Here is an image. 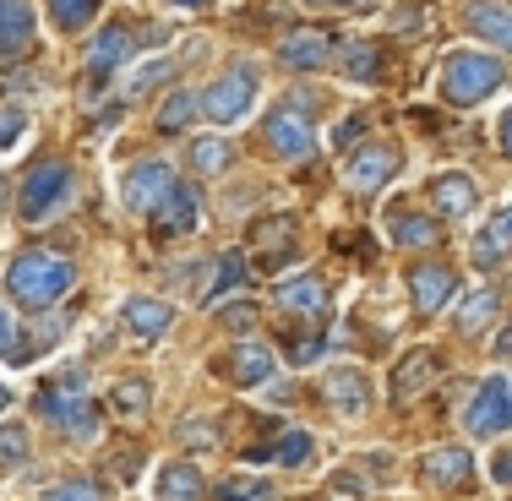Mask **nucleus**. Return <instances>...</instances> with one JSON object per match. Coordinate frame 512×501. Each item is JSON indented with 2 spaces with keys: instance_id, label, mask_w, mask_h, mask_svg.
I'll list each match as a JSON object with an SVG mask.
<instances>
[{
  "instance_id": "09e8293b",
  "label": "nucleus",
  "mask_w": 512,
  "mask_h": 501,
  "mask_svg": "<svg viewBox=\"0 0 512 501\" xmlns=\"http://www.w3.org/2000/svg\"><path fill=\"white\" fill-rule=\"evenodd\" d=\"M496 354H512V327H507L502 338H496Z\"/></svg>"
},
{
  "instance_id": "9b49d317",
  "label": "nucleus",
  "mask_w": 512,
  "mask_h": 501,
  "mask_svg": "<svg viewBox=\"0 0 512 501\" xmlns=\"http://www.w3.org/2000/svg\"><path fill=\"white\" fill-rule=\"evenodd\" d=\"M175 186V169L169 164H158V158H148V164H137V169H126V186H120V197H126L131 213H153L158 197Z\"/></svg>"
},
{
  "instance_id": "4be33fe9",
  "label": "nucleus",
  "mask_w": 512,
  "mask_h": 501,
  "mask_svg": "<svg viewBox=\"0 0 512 501\" xmlns=\"http://www.w3.org/2000/svg\"><path fill=\"white\" fill-rule=\"evenodd\" d=\"M474 197H480V191H474V180L458 175V169H453V175H436L431 180V207L442 218H463L474 207Z\"/></svg>"
},
{
  "instance_id": "f257e3e1",
  "label": "nucleus",
  "mask_w": 512,
  "mask_h": 501,
  "mask_svg": "<svg viewBox=\"0 0 512 501\" xmlns=\"http://www.w3.org/2000/svg\"><path fill=\"white\" fill-rule=\"evenodd\" d=\"M77 284V267L60 251H22L6 273V295L22 305V311H50L55 300H66V289Z\"/></svg>"
},
{
  "instance_id": "9d476101",
  "label": "nucleus",
  "mask_w": 512,
  "mask_h": 501,
  "mask_svg": "<svg viewBox=\"0 0 512 501\" xmlns=\"http://www.w3.org/2000/svg\"><path fill=\"white\" fill-rule=\"evenodd\" d=\"M398 169H404V153H398V148L365 142V148H355V158H349V186H355V191H382Z\"/></svg>"
},
{
  "instance_id": "7ed1b4c3",
  "label": "nucleus",
  "mask_w": 512,
  "mask_h": 501,
  "mask_svg": "<svg viewBox=\"0 0 512 501\" xmlns=\"http://www.w3.org/2000/svg\"><path fill=\"white\" fill-rule=\"evenodd\" d=\"M82 387H88V371H66V376H55V382H44L39 387V414L71 436H93L99 420H93V403Z\"/></svg>"
},
{
  "instance_id": "7c9ffc66",
  "label": "nucleus",
  "mask_w": 512,
  "mask_h": 501,
  "mask_svg": "<svg viewBox=\"0 0 512 501\" xmlns=\"http://www.w3.org/2000/svg\"><path fill=\"white\" fill-rule=\"evenodd\" d=\"M191 169H197V175H224V169H229V142L224 137L191 142Z\"/></svg>"
},
{
  "instance_id": "f03ea898",
  "label": "nucleus",
  "mask_w": 512,
  "mask_h": 501,
  "mask_svg": "<svg viewBox=\"0 0 512 501\" xmlns=\"http://www.w3.org/2000/svg\"><path fill=\"white\" fill-rule=\"evenodd\" d=\"M502 82H507V66L496 55H480V50H453L442 66V93H447V104H458V109L491 99Z\"/></svg>"
},
{
  "instance_id": "c756f323",
  "label": "nucleus",
  "mask_w": 512,
  "mask_h": 501,
  "mask_svg": "<svg viewBox=\"0 0 512 501\" xmlns=\"http://www.w3.org/2000/svg\"><path fill=\"white\" fill-rule=\"evenodd\" d=\"M496 311H502V295H496V289H480L474 300H463V311H458V333H485V327L496 322Z\"/></svg>"
},
{
  "instance_id": "1a4fd4ad",
  "label": "nucleus",
  "mask_w": 512,
  "mask_h": 501,
  "mask_svg": "<svg viewBox=\"0 0 512 501\" xmlns=\"http://www.w3.org/2000/svg\"><path fill=\"white\" fill-rule=\"evenodd\" d=\"M197 218H202V197H197V186H180V180L153 207V229L164 240L169 235H191V229H197Z\"/></svg>"
},
{
  "instance_id": "6ab92c4d",
  "label": "nucleus",
  "mask_w": 512,
  "mask_h": 501,
  "mask_svg": "<svg viewBox=\"0 0 512 501\" xmlns=\"http://www.w3.org/2000/svg\"><path fill=\"white\" fill-rule=\"evenodd\" d=\"M278 305L295 316H322L327 311V284L316 273H300V278H284L278 284Z\"/></svg>"
},
{
  "instance_id": "a19ab883",
  "label": "nucleus",
  "mask_w": 512,
  "mask_h": 501,
  "mask_svg": "<svg viewBox=\"0 0 512 501\" xmlns=\"http://www.w3.org/2000/svg\"><path fill=\"white\" fill-rule=\"evenodd\" d=\"M251 322H256V305H229L224 311V327H235V333H246Z\"/></svg>"
},
{
  "instance_id": "8fccbe9b",
  "label": "nucleus",
  "mask_w": 512,
  "mask_h": 501,
  "mask_svg": "<svg viewBox=\"0 0 512 501\" xmlns=\"http://www.w3.org/2000/svg\"><path fill=\"white\" fill-rule=\"evenodd\" d=\"M169 6H186V11H197V6H207V0H169Z\"/></svg>"
},
{
  "instance_id": "ddd939ff",
  "label": "nucleus",
  "mask_w": 512,
  "mask_h": 501,
  "mask_svg": "<svg viewBox=\"0 0 512 501\" xmlns=\"http://www.w3.org/2000/svg\"><path fill=\"white\" fill-rule=\"evenodd\" d=\"M442 376V354L436 349H409L393 371V403H414L420 393H431V382Z\"/></svg>"
},
{
  "instance_id": "bb28decb",
  "label": "nucleus",
  "mask_w": 512,
  "mask_h": 501,
  "mask_svg": "<svg viewBox=\"0 0 512 501\" xmlns=\"http://www.w3.org/2000/svg\"><path fill=\"white\" fill-rule=\"evenodd\" d=\"M246 284V256L240 251H224L213 262V278H207V289H202V305H213V300H224L229 289H240Z\"/></svg>"
},
{
  "instance_id": "0eeeda50",
  "label": "nucleus",
  "mask_w": 512,
  "mask_h": 501,
  "mask_svg": "<svg viewBox=\"0 0 512 501\" xmlns=\"http://www.w3.org/2000/svg\"><path fill=\"white\" fill-rule=\"evenodd\" d=\"M463 431L469 436H502L512 431V382L507 376H485L474 387L469 409H463Z\"/></svg>"
},
{
  "instance_id": "2eb2a0df",
  "label": "nucleus",
  "mask_w": 512,
  "mask_h": 501,
  "mask_svg": "<svg viewBox=\"0 0 512 501\" xmlns=\"http://www.w3.org/2000/svg\"><path fill=\"white\" fill-rule=\"evenodd\" d=\"M333 50H338L333 33H322V28H295V33H284V39H278V60H284V66H295V71L327 66Z\"/></svg>"
},
{
  "instance_id": "5701e85b",
  "label": "nucleus",
  "mask_w": 512,
  "mask_h": 501,
  "mask_svg": "<svg viewBox=\"0 0 512 501\" xmlns=\"http://www.w3.org/2000/svg\"><path fill=\"white\" fill-rule=\"evenodd\" d=\"M126 327L137 338H164L169 327H175V311H169L164 300H148V295H131L126 300Z\"/></svg>"
},
{
  "instance_id": "37998d69",
  "label": "nucleus",
  "mask_w": 512,
  "mask_h": 501,
  "mask_svg": "<svg viewBox=\"0 0 512 501\" xmlns=\"http://www.w3.org/2000/svg\"><path fill=\"white\" fill-rule=\"evenodd\" d=\"M0 349H6L11 360H17V349H22V344H17V327H11V316H6V311H0Z\"/></svg>"
},
{
  "instance_id": "603ef678",
  "label": "nucleus",
  "mask_w": 512,
  "mask_h": 501,
  "mask_svg": "<svg viewBox=\"0 0 512 501\" xmlns=\"http://www.w3.org/2000/svg\"><path fill=\"white\" fill-rule=\"evenodd\" d=\"M311 6H338V0H311Z\"/></svg>"
},
{
  "instance_id": "3c124183",
  "label": "nucleus",
  "mask_w": 512,
  "mask_h": 501,
  "mask_svg": "<svg viewBox=\"0 0 512 501\" xmlns=\"http://www.w3.org/2000/svg\"><path fill=\"white\" fill-rule=\"evenodd\" d=\"M0 409H11V393H6V387H0Z\"/></svg>"
},
{
  "instance_id": "de8ad7c7",
  "label": "nucleus",
  "mask_w": 512,
  "mask_h": 501,
  "mask_svg": "<svg viewBox=\"0 0 512 501\" xmlns=\"http://www.w3.org/2000/svg\"><path fill=\"white\" fill-rule=\"evenodd\" d=\"M502 153L512 158V109H507V115H502Z\"/></svg>"
},
{
  "instance_id": "c9c22d12",
  "label": "nucleus",
  "mask_w": 512,
  "mask_h": 501,
  "mask_svg": "<svg viewBox=\"0 0 512 501\" xmlns=\"http://www.w3.org/2000/svg\"><path fill=\"white\" fill-rule=\"evenodd\" d=\"M93 11H99V0H50V17L60 22V28H82Z\"/></svg>"
},
{
  "instance_id": "5fc2aeb1",
  "label": "nucleus",
  "mask_w": 512,
  "mask_h": 501,
  "mask_svg": "<svg viewBox=\"0 0 512 501\" xmlns=\"http://www.w3.org/2000/svg\"><path fill=\"white\" fill-rule=\"evenodd\" d=\"M338 6H349V0H338Z\"/></svg>"
},
{
  "instance_id": "423d86ee",
  "label": "nucleus",
  "mask_w": 512,
  "mask_h": 501,
  "mask_svg": "<svg viewBox=\"0 0 512 501\" xmlns=\"http://www.w3.org/2000/svg\"><path fill=\"white\" fill-rule=\"evenodd\" d=\"M251 104H256V66H251V60L229 66L224 77H213V88L202 93V115L218 120V126H235Z\"/></svg>"
},
{
  "instance_id": "e433bc0d",
  "label": "nucleus",
  "mask_w": 512,
  "mask_h": 501,
  "mask_svg": "<svg viewBox=\"0 0 512 501\" xmlns=\"http://www.w3.org/2000/svg\"><path fill=\"white\" fill-rule=\"evenodd\" d=\"M169 71H175V60H148V66H142L137 77L126 82V99H142V93H148V88H158V82H164Z\"/></svg>"
},
{
  "instance_id": "4468645a",
  "label": "nucleus",
  "mask_w": 512,
  "mask_h": 501,
  "mask_svg": "<svg viewBox=\"0 0 512 501\" xmlns=\"http://www.w3.org/2000/svg\"><path fill=\"white\" fill-rule=\"evenodd\" d=\"M131 50H137V33H131L126 22H109V28L93 33V44H88V71H93V82H104L109 71L126 66Z\"/></svg>"
},
{
  "instance_id": "a211bd4d",
  "label": "nucleus",
  "mask_w": 512,
  "mask_h": 501,
  "mask_svg": "<svg viewBox=\"0 0 512 501\" xmlns=\"http://www.w3.org/2000/svg\"><path fill=\"white\" fill-rule=\"evenodd\" d=\"M507 251H512V207H502V213L480 229V240H474V267L491 273V267L507 262Z\"/></svg>"
},
{
  "instance_id": "79ce46f5",
  "label": "nucleus",
  "mask_w": 512,
  "mask_h": 501,
  "mask_svg": "<svg viewBox=\"0 0 512 501\" xmlns=\"http://www.w3.org/2000/svg\"><path fill=\"white\" fill-rule=\"evenodd\" d=\"M137 469H142V452H115V474H120V480H137Z\"/></svg>"
},
{
  "instance_id": "f704fd0d",
  "label": "nucleus",
  "mask_w": 512,
  "mask_h": 501,
  "mask_svg": "<svg viewBox=\"0 0 512 501\" xmlns=\"http://www.w3.org/2000/svg\"><path fill=\"white\" fill-rule=\"evenodd\" d=\"M109 403H115L120 414H148V403H153V387H148V382H120L115 393H109Z\"/></svg>"
},
{
  "instance_id": "2f4dec72",
  "label": "nucleus",
  "mask_w": 512,
  "mask_h": 501,
  "mask_svg": "<svg viewBox=\"0 0 512 501\" xmlns=\"http://www.w3.org/2000/svg\"><path fill=\"white\" fill-rule=\"evenodd\" d=\"M393 240H398V246H431V240H436V218L431 213H398L393 218Z\"/></svg>"
},
{
  "instance_id": "412c9836",
  "label": "nucleus",
  "mask_w": 512,
  "mask_h": 501,
  "mask_svg": "<svg viewBox=\"0 0 512 501\" xmlns=\"http://www.w3.org/2000/svg\"><path fill=\"white\" fill-rule=\"evenodd\" d=\"M33 44V6L28 0H0V60L22 55Z\"/></svg>"
},
{
  "instance_id": "f3484780",
  "label": "nucleus",
  "mask_w": 512,
  "mask_h": 501,
  "mask_svg": "<svg viewBox=\"0 0 512 501\" xmlns=\"http://www.w3.org/2000/svg\"><path fill=\"white\" fill-rule=\"evenodd\" d=\"M469 28L512 55V6L507 0H469Z\"/></svg>"
},
{
  "instance_id": "473e14b6",
  "label": "nucleus",
  "mask_w": 512,
  "mask_h": 501,
  "mask_svg": "<svg viewBox=\"0 0 512 501\" xmlns=\"http://www.w3.org/2000/svg\"><path fill=\"white\" fill-rule=\"evenodd\" d=\"M22 463H28V431L22 425H0V480L17 474Z\"/></svg>"
},
{
  "instance_id": "ea45409f",
  "label": "nucleus",
  "mask_w": 512,
  "mask_h": 501,
  "mask_svg": "<svg viewBox=\"0 0 512 501\" xmlns=\"http://www.w3.org/2000/svg\"><path fill=\"white\" fill-rule=\"evenodd\" d=\"M316 354H322V338H316V333H306V338H289V360H295V365H311Z\"/></svg>"
},
{
  "instance_id": "72a5a7b5",
  "label": "nucleus",
  "mask_w": 512,
  "mask_h": 501,
  "mask_svg": "<svg viewBox=\"0 0 512 501\" xmlns=\"http://www.w3.org/2000/svg\"><path fill=\"white\" fill-rule=\"evenodd\" d=\"M213 501H267V485H256L251 474H229L213 485Z\"/></svg>"
},
{
  "instance_id": "dca6fc26",
  "label": "nucleus",
  "mask_w": 512,
  "mask_h": 501,
  "mask_svg": "<svg viewBox=\"0 0 512 501\" xmlns=\"http://www.w3.org/2000/svg\"><path fill=\"white\" fill-rule=\"evenodd\" d=\"M409 295H414V311L420 316H436L447 300H453V273L442 262H425L409 273Z\"/></svg>"
},
{
  "instance_id": "a878e982",
  "label": "nucleus",
  "mask_w": 512,
  "mask_h": 501,
  "mask_svg": "<svg viewBox=\"0 0 512 501\" xmlns=\"http://www.w3.org/2000/svg\"><path fill=\"white\" fill-rule=\"evenodd\" d=\"M202 474L197 463H169L164 474H158V501H202Z\"/></svg>"
},
{
  "instance_id": "aec40b11",
  "label": "nucleus",
  "mask_w": 512,
  "mask_h": 501,
  "mask_svg": "<svg viewBox=\"0 0 512 501\" xmlns=\"http://www.w3.org/2000/svg\"><path fill=\"white\" fill-rule=\"evenodd\" d=\"M322 398L333 403V409H344V414H365L371 409V382H365L360 371H327Z\"/></svg>"
},
{
  "instance_id": "6e6552de",
  "label": "nucleus",
  "mask_w": 512,
  "mask_h": 501,
  "mask_svg": "<svg viewBox=\"0 0 512 501\" xmlns=\"http://www.w3.org/2000/svg\"><path fill=\"white\" fill-rule=\"evenodd\" d=\"M295 235H300V218L295 213H273V218H256L251 224V251H256V267L262 273H278L295 251Z\"/></svg>"
},
{
  "instance_id": "cd10ccee",
  "label": "nucleus",
  "mask_w": 512,
  "mask_h": 501,
  "mask_svg": "<svg viewBox=\"0 0 512 501\" xmlns=\"http://www.w3.org/2000/svg\"><path fill=\"white\" fill-rule=\"evenodd\" d=\"M382 44H344V77L349 82H382Z\"/></svg>"
},
{
  "instance_id": "b1692460",
  "label": "nucleus",
  "mask_w": 512,
  "mask_h": 501,
  "mask_svg": "<svg viewBox=\"0 0 512 501\" xmlns=\"http://www.w3.org/2000/svg\"><path fill=\"white\" fill-rule=\"evenodd\" d=\"M316 452V442H311V431H278V442H267V447H251V463H306Z\"/></svg>"
},
{
  "instance_id": "393cba45",
  "label": "nucleus",
  "mask_w": 512,
  "mask_h": 501,
  "mask_svg": "<svg viewBox=\"0 0 512 501\" xmlns=\"http://www.w3.org/2000/svg\"><path fill=\"white\" fill-rule=\"evenodd\" d=\"M474 474V458L463 447H436L431 458H425V480L431 485H463Z\"/></svg>"
},
{
  "instance_id": "c03bdc74",
  "label": "nucleus",
  "mask_w": 512,
  "mask_h": 501,
  "mask_svg": "<svg viewBox=\"0 0 512 501\" xmlns=\"http://www.w3.org/2000/svg\"><path fill=\"white\" fill-rule=\"evenodd\" d=\"M420 17H425L420 6H404V11L393 17V28H398V33H414V28H420Z\"/></svg>"
},
{
  "instance_id": "864d4df0",
  "label": "nucleus",
  "mask_w": 512,
  "mask_h": 501,
  "mask_svg": "<svg viewBox=\"0 0 512 501\" xmlns=\"http://www.w3.org/2000/svg\"><path fill=\"white\" fill-rule=\"evenodd\" d=\"M0 207H6V180H0Z\"/></svg>"
},
{
  "instance_id": "20e7f679",
  "label": "nucleus",
  "mask_w": 512,
  "mask_h": 501,
  "mask_svg": "<svg viewBox=\"0 0 512 501\" xmlns=\"http://www.w3.org/2000/svg\"><path fill=\"white\" fill-rule=\"evenodd\" d=\"M77 191V175H71V164H60V158H44L39 169H33L28 180H22V197H17V213L28 218V224H44V218H55L66 197Z\"/></svg>"
},
{
  "instance_id": "a18cd8bd",
  "label": "nucleus",
  "mask_w": 512,
  "mask_h": 501,
  "mask_svg": "<svg viewBox=\"0 0 512 501\" xmlns=\"http://www.w3.org/2000/svg\"><path fill=\"white\" fill-rule=\"evenodd\" d=\"M491 474H496V485H512V447H507V452H496Z\"/></svg>"
},
{
  "instance_id": "f8f14e48",
  "label": "nucleus",
  "mask_w": 512,
  "mask_h": 501,
  "mask_svg": "<svg viewBox=\"0 0 512 501\" xmlns=\"http://www.w3.org/2000/svg\"><path fill=\"white\" fill-rule=\"evenodd\" d=\"M218 371H224V382H235V387H262L267 376H273V349L256 344V338H240V344L218 360Z\"/></svg>"
},
{
  "instance_id": "49530a36",
  "label": "nucleus",
  "mask_w": 512,
  "mask_h": 501,
  "mask_svg": "<svg viewBox=\"0 0 512 501\" xmlns=\"http://www.w3.org/2000/svg\"><path fill=\"white\" fill-rule=\"evenodd\" d=\"M333 137H338V148H349V142H360V120H349V126H338Z\"/></svg>"
},
{
  "instance_id": "c85d7f7f",
  "label": "nucleus",
  "mask_w": 512,
  "mask_h": 501,
  "mask_svg": "<svg viewBox=\"0 0 512 501\" xmlns=\"http://www.w3.org/2000/svg\"><path fill=\"white\" fill-rule=\"evenodd\" d=\"M197 104H202V99H197V93H186V88H180V93H169V99L158 104V131H164V137H169V131H186L191 120L202 115Z\"/></svg>"
},
{
  "instance_id": "39448f33",
  "label": "nucleus",
  "mask_w": 512,
  "mask_h": 501,
  "mask_svg": "<svg viewBox=\"0 0 512 501\" xmlns=\"http://www.w3.org/2000/svg\"><path fill=\"white\" fill-rule=\"evenodd\" d=\"M262 137L267 148L278 158H289V164H300V158L316 153V126H311V99H284L273 109V115L262 120Z\"/></svg>"
},
{
  "instance_id": "58836bf2",
  "label": "nucleus",
  "mask_w": 512,
  "mask_h": 501,
  "mask_svg": "<svg viewBox=\"0 0 512 501\" xmlns=\"http://www.w3.org/2000/svg\"><path fill=\"white\" fill-rule=\"evenodd\" d=\"M22 131H28V115L22 109H0V148H11Z\"/></svg>"
},
{
  "instance_id": "4c0bfd02",
  "label": "nucleus",
  "mask_w": 512,
  "mask_h": 501,
  "mask_svg": "<svg viewBox=\"0 0 512 501\" xmlns=\"http://www.w3.org/2000/svg\"><path fill=\"white\" fill-rule=\"evenodd\" d=\"M39 501H104V496H99V485H88V480H66V485H50Z\"/></svg>"
}]
</instances>
